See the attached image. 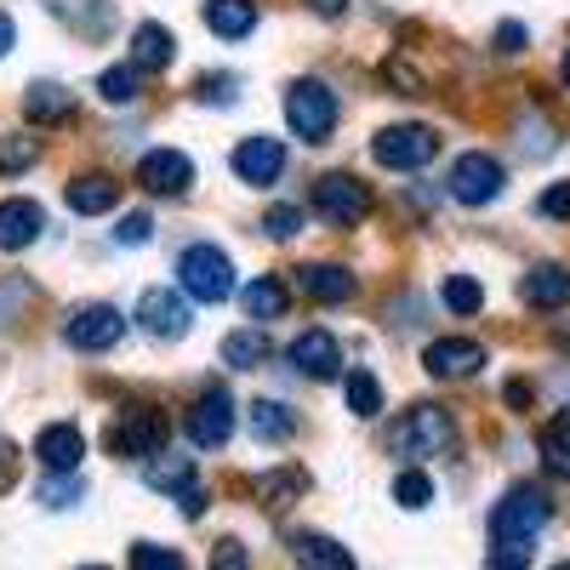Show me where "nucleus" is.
Instances as JSON below:
<instances>
[{
	"label": "nucleus",
	"instance_id": "1",
	"mask_svg": "<svg viewBox=\"0 0 570 570\" xmlns=\"http://www.w3.org/2000/svg\"><path fill=\"white\" fill-rule=\"evenodd\" d=\"M456 445V422L445 405H411L394 428H389V451L405 456V462H422V456H445Z\"/></svg>",
	"mask_w": 570,
	"mask_h": 570
},
{
	"label": "nucleus",
	"instance_id": "2",
	"mask_svg": "<svg viewBox=\"0 0 570 570\" xmlns=\"http://www.w3.org/2000/svg\"><path fill=\"white\" fill-rule=\"evenodd\" d=\"M177 292L188 303H228L234 297V263L223 246H183L177 252Z\"/></svg>",
	"mask_w": 570,
	"mask_h": 570
},
{
	"label": "nucleus",
	"instance_id": "3",
	"mask_svg": "<svg viewBox=\"0 0 570 570\" xmlns=\"http://www.w3.org/2000/svg\"><path fill=\"white\" fill-rule=\"evenodd\" d=\"M553 519V502L548 491L537 485H513L497 508H491V542H537Z\"/></svg>",
	"mask_w": 570,
	"mask_h": 570
},
{
	"label": "nucleus",
	"instance_id": "4",
	"mask_svg": "<svg viewBox=\"0 0 570 570\" xmlns=\"http://www.w3.org/2000/svg\"><path fill=\"white\" fill-rule=\"evenodd\" d=\"M337 91H331L325 80H292V91H285V126H292V137L303 142H325L331 131H337Z\"/></svg>",
	"mask_w": 570,
	"mask_h": 570
},
{
	"label": "nucleus",
	"instance_id": "5",
	"mask_svg": "<svg viewBox=\"0 0 570 570\" xmlns=\"http://www.w3.org/2000/svg\"><path fill=\"white\" fill-rule=\"evenodd\" d=\"M188 445L195 451H223L234 440V394L223 383H206L195 394V405H188Z\"/></svg>",
	"mask_w": 570,
	"mask_h": 570
},
{
	"label": "nucleus",
	"instance_id": "6",
	"mask_svg": "<svg viewBox=\"0 0 570 570\" xmlns=\"http://www.w3.org/2000/svg\"><path fill=\"white\" fill-rule=\"evenodd\" d=\"M314 212L325 223H337V228H354L371 217V183L348 177V171H325L314 177Z\"/></svg>",
	"mask_w": 570,
	"mask_h": 570
},
{
	"label": "nucleus",
	"instance_id": "7",
	"mask_svg": "<svg viewBox=\"0 0 570 570\" xmlns=\"http://www.w3.org/2000/svg\"><path fill=\"white\" fill-rule=\"evenodd\" d=\"M434 155H440V137L428 126H383L371 137V160L389 171H422Z\"/></svg>",
	"mask_w": 570,
	"mask_h": 570
},
{
	"label": "nucleus",
	"instance_id": "8",
	"mask_svg": "<svg viewBox=\"0 0 570 570\" xmlns=\"http://www.w3.org/2000/svg\"><path fill=\"white\" fill-rule=\"evenodd\" d=\"M120 337H126V320H120L115 303H80L63 320V343L80 348V354H109Z\"/></svg>",
	"mask_w": 570,
	"mask_h": 570
},
{
	"label": "nucleus",
	"instance_id": "9",
	"mask_svg": "<svg viewBox=\"0 0 570 570\" xmlns=\"http://www.w3.org/2000/svg\"><path fill=\"white\" fill-rule=\"evenodd\" d=\"M137 325L160 343H177V337H188L195 314H188V297L171 292V285H142L137 292Z\"/></svg>",
	"mask_w": 570,
	"mask_h": 570
},
{
	"label": "nucleus",
	"instance_id": "10",
	"mask_svg": "<svg viewBox=\"0 0 570 570\" xmlns=\"http://www.w3.org/2000/svg\"><path fill=\"white\" fill-rule=\"evenodd\" d=\"M166 416L160 411H149V405H126L120 416H115V428H109V451L115 456H155V451H166Z\"/></svg>",
	"mask_w": 570,
	"mask_h": 570
},
{
	"label": "nucleus",
	"instance_id": "11",
	"mask_svg": "<svg viewBox=\"0 0 570 570\" xmlns=\"http://www.w3.org/2000/svg\"><path fill=\"white\" fill-rule=\"evenodd\" d=\"M502 183H508V171H502V160L497 155H456V166H451V200L456 206H491L497 195H502Z\"/></svg>",
	"mask_w": 570,
	"mask_h": 570
},
{
	"label": "nucleus",
	"instance_id": "12",
	"mask_svg": "<svg viewBox=\"0 0 570 570\" xmlns=\"http://www.w3.org/2000/svg\"><path fill=\"white\" fill-rule=\"evenodd\" d=\"M137 183H142V195H188L195 188V160H188L183 149H149V155H137Z\"/></svg>",
	"mask_w": 570,
	"mask_h": 570
},
{
	"label": "nucleus",
	"instance_id": "13",
	"mask_svg": "<svg viewBox=\"0 0 570 570\" xmlns=\"http://www.w3.org/2000/svg\"><path fill=\"white\" fill-rule=\"evenodd\" d=\"M228 166H234V177H240L246 188H274L285 177V142L268 137V131H252L240 149H234Z\"/></svg>",
	"mask_w": 570,
	"mask_h": 570
},
{
	"label": "nucleus",
	"instance_id": "14",
	"mask_svg": "<svg viewBox=\"0 0 570 570\" xmlns=\"http://www.w3.org/2000/svg\"><path fill=\"white\" fill-rule=\"evenodd\" d=\"M285 365H297L308 383H331V376L343 371V343L331 337L325 325H314V331H303V337L285 348Z\"/></svg>",
	"mask_w": 570,
	"mask_h": 570
},
{
	"label": "nucleus",
	"instance_id": "15",
	"mask_svg": "<svg viewBox=\"0 0 570 570\" xmlns=\"http://www.w3.org/2000/svg\"><path fill=\"white\" fill-rule=\"evenodd\" d=\"M485 365V348L473 337H434L422 348V371L440 376V383H462V376H473Z\"/></svg>",
	"mask_w": 570,
	"mask_h": 570
},
{
	"label": "nucleus",
	"instance_id": "16",
	"mask_svg": "<svg viewBox=\"0 0 570 570\" xmlns=\"http://www.w3.org/2000/svg\"><path fill=\"white\" fill-rule=\"evenodd\" d=\"M35 456L46 462V473H75L80 456H86V434L75 422H46L40 440H35Z\"/></svg>",
	"mask_w": 570,
	"mask_h": 570
},
{
	"label": "nucleus",
	"instance_id": "17",
	"mask_svg": "<svg viewBox=\"0 0 570 570\" xmlns=\"http://www.w3.org/2000/svg\"><path fill=\"white\" fill-rule=\"evenodd\" d=\"M297 292L314 297V303H354L360 279H354L343 263H303V268H297Z\"/></svg>",
	"mask_w": 570,
	"mask_h": 570
},
{
	"label": "nucleus",
	"instance_id": "18",
	"mask_svg": "<svg viewBox=\"0 0 570 570\" xmlns=\"http://www.w3.org/2000/svg\"><path fill=\"white\" fill-rule=\"evenodd\" d=\"M63 200H69V212H80V217H104V212L120 206V183H115L109 171H80V177L63 188Z\"/></svg>",
	"mask_w": 570,
	"mask_h": 570
},
{
	"label": "nucleus",
	"instance_id": "19",
	"mask_svg": "<svg viewBox=\"0 0 570 570\" xmlns=\"http://www.w3.org/2000/svg\"><path fill=\"white\" fill-rule=\"evenodd\" d=\"M519 303L525 308H564L570 303V268H559V263L525 268V279H519Z\"/></svg>",
	"mask_w": 570,
	"mask_h": 570
},
{
	"label": "nucleus",
	"instance_id": "20",
	"mask_svg": "<svg viewBox=\"0 0 570 570\" xmlns=\"http://www.w3.org/2000/svg\"><path fill=\"white\" fill-rule=\"evenodd\" d=\"M46 228V212L35 200H0V252H29Z\"/></svg>",
	"mask_w": 570,
	"mask_h": 570
},
{
	"label": "nucleus",
	"instance_id": "21",
	"mask_svg": "<svg viewBox=\"0 0 570 570\" xmlns=\"http://www.w3.org/2000/svg\"><path fill=\"white\" fill-rule=\"evenodd\" d=\"M23 115L35 126H69L75 120V91L69 86H52V80H35L23 91Z\"/></svg>",
	"mask_w": 570,
	"mask_h": 570
},
{
	"label": "nucleus",
	"instance_id": "22",
	"mask_svg": "<svg viewBox=\"0 0 570 570\" xmlns=\"http://www.w3.org/2000/svg\"><path fill=\"white\" fill-rule=\"evenodd\" d=\"M240 308L257 320V325H268V320H285V308H292V285H285L279 274H257L246 292H240Z\"/></svg>",
	"mask_w": 570,
	"mask_h": 570
},
{
	"label": "nucleus",
	"instance_id": "23",
	"mask_svg": "<svg viewBox=\"0 0 570 570\" xmlns=\"http://www.w3.org/2000/svg\"><path fill=\"white\" fill-rule=\"evenodd\" d=\"M171 58H177V40H171L166 23H137V29H131V63H137L142 75L166 69Z\"/></svg>",
	"mask_w": 570,
	"mask_h": 570
},
{
	"label": "nucleus",
	"instance_id": "24",
	"mask_svg": "<svg viewBox=\"0 0 570 570\" xmlns=\"http://www.w3.org/2000/svg\"><path fill=\"white\" fill-rule=\"evenodd\" d=\"M206 29L217 40H246L257 29V0H206Z\"/></svg>",
	"mask_w": 570,
	"mask_h": 570
},
{
	"label": "nucleus",
	"instance_id": "25",
	"mask_svg": "<svg viewBox=\"0 0 570 570\" xmlns=\"http://www.w3.org/2000/svg\"><path fill=\"white\" fill-rule=\"evenodd\" d=\"M252 434H257L263 445L297 440V411L285 405V400H257V405H252Z\"/></svg>",
	"mask_w": 570,
	"mask_h": 570
},
{
	"label": "nucleus",
	"instance_id": "26",
	"mask_svg": "<svg viewBox=\"0 0 570 570\" xmlns=\"http://www.w3.org/2000/svg\"><path fill=\"white\" fill-rule=\"evenodd\" d=\"M142 485L149 491H188L195 485V456H166V451H155L149 462H142Z\"/></svg>",
	"mask_w": 570,
	"mask_h": 570
},
{
	"label": "nucleus",
	"instance_id": "27",
	"mask_svg": "<svg viewBox=\"0 0 570 570\" xmlns=\"http://www.w3.org/2000/svg\"><path fill=\"white\" fill-rule=\"evenodd\" d=\"M268 354H274V343H268V331H263V325H252V331H228V337H223V360H228V371H257Z\"/></svg>",
	"mask_w": 570,
	"mask_h": 570
},
{
	"label": "nucleus",
	"instance_id": "28",
	"mask_svg": "<svg viewBox=\"0 0 570 570\" xmlns=\"http://www.w3.org/2000/svg\"><path fill=\"white\" fill-rule=\"evenodd\" d=\"M292 559L303 570H354V553L343 542H331V537H297L292 542Z\"/></svg>",
	"mask_w": 570,
	"mask_h": 570
},
{
	"label": "nucleus",
	"instance_id": "29",
	"mask_svg": "<svg viewBox=\"0 0 570 570\" xmlns=\"http://www.w3.org/2000/svg\"><path fill=\"white\" fill-rule=\"evenodd\" d=\"M35 166H40V137H29V131H7V137H0V177H23Z\"/></svg>",
	"mask_w": 570,
	"mask_h": 570
},
{
	"label": "nucleus",
	"instance_id": "30",
	"mask_svg": "<svg viewBox=\"0 0 570 570\" xmlns=\"http://www.w3.org/2000/svg\"><path fill=\"white\" fill-rule=\"evenodd\" d=\"M137 91H142V69H137V63H115V69L98 75V98L115 104V109L137 104Z\"/></svg>",
	"mask_w": 570,
	"mask_h": 570
},
{
	"label": "nucleus",
	"instance_id": "31",
	"mask_svg": "<svg viewBox=\"0 0 570 570\" xmlns=\"http://www.w3.org/2000/svg\"><path fill=\"white\" fill-rule=\"evenodd\" d=\"M343 400H348V411H354V416H376V411H383V383H376L371 371H348Z\"/></svg>",
	"mask_w": 570,
	"mask_h": 570
},
{
	"label": "nucleus",
	"instance_id": "32",
	"mask_svg": "<svg viewBox=\"0 0 570 570\" xmlns=\"http://www.w3.org/2000/svg\"><path fill=\"white\" fill-rule=\"evenodd\" d=\"M440 297H445L451 314H480V308H485V285H480V279H468V274H451Z\"/></svg>",
	"mask_w": 570,
	"mask_h": 570
},
{
	"label": "nucleus",
	"instance_id": "33",
	"mask_svg": "<svg viewBox=\"0 0 570 570\" xmlns=\"http://www.w3.org/2000/svg\"><path fill=\"white\" fill-rule=\"evenodd\" d=\"M394 502L400 508H428V502H434V480H428L422 468H405L394 480Z\"/></svg>",
	"mask_w": 570,
	"mask_h": 570
},
{
	"label": "nucleus",
	"instance_id": "34",
	"mask_svg": "<svg viewBox=\"0 0 570 570\" xmlns=\"http://www.w3.org/2000/svg\"><path fill=\"white\" fill-rule=\"evenodd\" d=\"M131 570H188V559L177 548H160V542H137L131 548Z\"/></svg>",
	"mask_w": 570,
	"mask_h": 570
},
{
	"label": "nucleus",
	"instance_id": "35",
	"mask_svg": "<svg viewBox=\"0 0 570 570\" xmlns=\"http://www.w3.org/2000/svg\"><path fill=\"white\" fill-rule=\"evenodd\" d=\"M80 480H75V473H46V485H40V502L46 508H75L80 502Z\"/></svg>",
	"mask_w": 570,
	"mask_h": 570
},
{
	"label": "nucleus",
	"instance_id": "36",
	"mask_svg": "<svg viewBox=\"0 0 570 570\" xmlns=\"http://www.w3.org/2000/svg\"><path fill=\"white\" fill-rule=\"evenodd\" d=\"M263 234H268V240H297V234H303V206H274L263 217Z\"/></svg>",
	"mask_w": 570,
	"mask_h": 570
},
{
	"label": "nucleus",
	"instance_id": "37",
	"mask_svg": "<svg viewBox=\"0 0 570 570\" xmlns=\"http://www.w3.org/2000/svg\"><path fill=\"white\" fill-rule=\"evenodd\" d=\"M115 240H120V246H149V240H155V217H149V212H126L120 228H115Z\"/></svg>",
	"mask_w": 570,
	"mask_h": 570
},
{
	"label": "nucleus",
	"instance_id": "38",
	"mask_svg": "<svg viewBox=\"0 0 570 570\" xmlns=\"http://www.w3.org/2000/svg\"><path fill=\"white\" fill-rule=\"evenodd\" d=\"M195 98L200 104H234V98H240V80H234V75H200Z\"/></svg>",
	"mask_w": 570,
	"mask_h": 570
},
{
	"label": "nucleus",
	"instance_id": "39",
	"mask_svg": "<svg viewBox=\"0 0 570 570\" xmlns=\"http://www.w3.org/2000/svg\"><path fill=\"white\" fill-rule=\"evenodd\" d=\"M485 570H531V542H497Z\"/></svg>",
	"mask_w": 570,
	"mask_h": 570
},
{
	"label": "nucleus",
	"instance_id": "40",
	"mask_svg": "<svg viewBox=\"0 0 570 570\" xmlns=\"http://www.w3.org/2000/svg\"><path fill=\"white\" fill-rule=\"evenodd\" d=\"M542 462H548L553 480H570V440H564V434H553V428L542 434Z\"/></svg>",
	"mask_w": 570,
	"mask_h": 570
},
{
	"label": "nucleus",
	"instance_id": "41",
	"mask_svg": "<svg viewBox=\"0 0 570 570\" xmlns=\"http://www.w3.org/2000/svg\"><path fill=\"white\" fill-rule=\"evenodd\" d=\"M383 80H394V86H400V98H416V91H422V75H416L411 63H400V58H394V63H383Z\"/></svg>",
	"mask_w": 570,
	"mask_h": 570
},
{
	"label": "nucleus",
	"instance_id": "42",
	"mask_svg": "<svg viewBox=\"0 0 570 570\" xmlns=\"http://www.w3.org/2000/svg\"><path fill=\"white\" fill-rule=\"evenodd\" d=\"M537 212H542V217H570V183H553L548 195L537 200Z\"/></svg>",
	"mask_w": 570,
	"mask_h": 570
},
{
	"label": "nucleus",
	"instance_id": "43",
	"mask_svg": "<svg viewBox=\"0 0 570 570\" xmlns=\"http://www.w3.org/2000/svg\"><path fill=\"white\" fill-rule=\"evenodd\" d=\"M525 40H531V35H525V23H502V29H497V52H502V58H513V52H525Z\"/></svg>",
	"mask_w": 570,
	"mask_h": 570
},
{
	"label": "nucleus",
	"instance_id": "44",
	"mask_svg": "<svg viewBox=\"0 0 570 570\" xmlns=\"http://www.w3.org/2000/svg\"><path fill=\"white\" fill-rule=\"evenodd\" d=\"M212 570H246V548H240V542H217Z\"/></svg>",
	"mask_w": 570,
	"mask_h": 570
},
{
	"label": "nucleus",
	"instance_id": "45",
	"mask_svg": "<svg viewBox=\"0 0 570 570\" xmlns=\"http://www.w3.org/2000/svg\"><path fill=\"white\" fill-rule=\"evenodd\" d=\"M177 513H183V519H200V513H206V491H195V485L177 491Z\"/></svg>",
	"mask_w": 570,
	"mask_h": 570
},
{
	"label": "nucleus",
	"instance_id": "46",
	"mask_svg": "<svg viewBox=\"0 0 570 570\" xmlns=\"http://www.w3.org/2000/svg\"><path fill=\"white\" fill-rule=\"evenodd\" d=\"M12 456H18V451H12V440H0V491L12 485Z\"/></svg>",
	"mask_w": 570,
	"mask_h": 570
},
{
	"label": "nucleus",
	"instance_id": "47",
	"mask_svg": "<svg viewBox=\"0 0 570 570\" xmlns=\"http://www.w3.org/2000/svg\"><path fill=\"white\" fill-rule=\"evenodd\" d=\"M308 12H320V18H343V12H348V0H308Z\"/></svg>",
	"mask_w": 570,
	"mask_h": 570
},
{
	"label": "nucleus",
	"instance_id": "48",
	"mask_svg": "<svg viewBox=\"0 0 570 570\" xmlns=\"http://www.w3.org/2000/svg\"><path fill=\"white\" fill-rule=\"evenodd\" d=\"M12 40H18V23H12L7 12H0V58H7V52H12Z\"/></svg>",
	"mask_w": 570,
	"mask_h": 570
},
{
	"label": "nucleus",
	"instance_id": "49",
	"mask_svg": "<svg viewBox=\"0 0 570 570\" xmlns=\"http://www.w3.org/2000/svg\"><path fill=\"white\" fill-rule=\"evenodd\" d=\"M553 434H564V440H570V411H564V416L553 422Z\"/></svg>",
	"mask_w": 570,
	"mask_h": 570
},
{
	"label": "nucleus",
	"instance_id": "50",
	"mask_svg": "<svg viewBox=\"0 0 570 570\" xmlns=\"http://www.w3.org/2000/svg\"><path fill=\"white\" fill-rule=\"evenodd\" d=\"M559 80H564V86H570V52H564V63H559Z\"/></svg>",
	"mask_w": 570,
	"mask_h": 570
},
{
	"label": "nucleus",
	"instance_id": "51",
	"mask_svg": "<svg viewBox=\"0 0 570 570\" xmlns=\"http://www.w3.org/2000/svg\"><path fill=\"white\" fill-rule=\"evenodd\" d=\"M559 343H570V325H564V331H559Z\"/></svg>",
	"mask_w": 570,
	"mask_h": 570
},
{
	"label": "nucleus",
	"instance_id": "52",
	"mask_svg": "<svg viewBox=\"0 0 570 570\" xmlns=\"http://www.w3.org/2000/svg\"><path fill=\"white\" fill-rule=\"evenodd\" d=\"M80 570H109V564H80Z\"/></svg>",
	"mask_w": 570,
	"mask_h": 570
},
{
	"label": "nucleus",
	"instance_id": "53",
	"mask_svg": "<svg viewBox=\"0 0 570 570\" xmlns=\"http://www.w3.org/2000/svg\"><path fill=\"white\" fill-rule=\"evenodd\" d=\"M553 570H570V559H559V564H553Z\"/></svg>",
	"mask_w": 570,
	"mask_h": 570
}]
</instances>
